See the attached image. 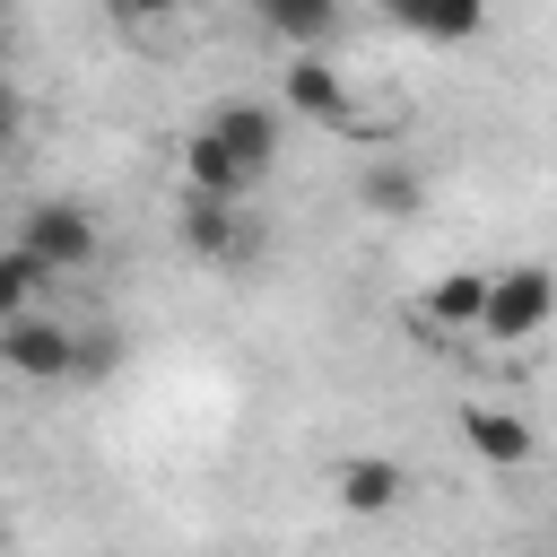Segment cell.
<instances>
[{"mask_svg": "<svg viewBox=\"0 0 557 557\" xmlns=\"http://www.w3.org/2000/svg\"><path fill=\"white\" fill-rule=\"evenodd\" d=\"M548 322H557V270H540V261L487 270V322H479V339L522 348V339H540Z\"/></svg>", "mask_w": 557, "mask_h": 557, "instance_id": "1", "label": "cell"}, {"mask_svg": "<svg viewBox=\"0 0 557 557\" xmlns=\"http://www.w3.org/2000/svg\"><path fill=\"white\" fill-rule=\"evenodd\" d=\"M191 139H200V148H209V157H218V165H226L244 191H252V183L278 165V113H270V104H218V113H209Z\"/></svg>", "mask_w": 557, "mask_h": 557, "instance_id": "2", "label": "cell"}, {"mask_svg": "<svg viewBox=\"0 0 557 557\" xmlns=\"http://www.w3.org/2000/svg\"><path fill=\"white\" fill-rule=\"evenodd\" d=\"M17 252H35L44 278H70V270L96 261V218H87L78 200H35L26 226H17Z\"/></svg>", "mask_w": 557, "mask_h": 557, "instance_id": "3", "label": "cell"}, {"mask_svg": "<svg viewBox=\"0 0 557 557\" xmlns=\"http://www.w3.org/2000/svg\"><path fill=\"white\" fill-rule=\"evenodd\" d=\"M78 331L70 322H44V313H26V322H9L0 331V366L9 374H26V383H61V374H78Z\"/></svg>", "mask_w": 557, "mask_h": 557, "instance_id": "4", "label": "cell"}, {"mask_svg": "<svg viewBox=\"0 0 557 557\" xmlns=\"http://www.w3.org/2000/svg\"><path fill=\"white\" fill-rule=\"evenodd\" d=\"M461 444H470L487 470H522V461L540 453V435H531L513 409H487V400H479V409H461Z\"/></svg>", "mask_w": 557, "mask_h": 557, "instance_id": "5", "label": "cell"}, {"mask_svg": "<svg viewBox=\"0 0 557 557\" xmlns=\"http://www.w3.org/2000/svg\"><path fill=\"white\" fill-rule=\"evenodd\" d=\"M287 104H296L305 122H322V131H357V96H348V78L322 70V61H296V70H287Z\"/></svg>", "mask_w": 557, "mask_h": 557, "instance_id": "6", "label": "cell"}, {"mask_svg": "<svg viewBox=\"0 0 557 557\" xmlns=\"http://www.w3.org/2000/svg\"><path fill=\"white\" fill-rule=\"evenodd\" d=\"M331 487H339L348 513H392L409 479H400V461H383V453H348V461L331 470Z\"/></svg>", "mask_w": 557, "mask_h": 557, "instance_id": "7", "label": "cell"}, {"mask_svg": "<svg viewBox=\"0 0 557 557\" xmlns=\"http://www.w3.org/2000/svg\"><path fill=\"white\" fill-rule=\"evenodd\" d=\"M183 252H200V261H235L244 252V218H235V200H183Z\"/></svg>", "mask_w": 557, "mask_h": 557, "instance_id": "8", "label": "cell"}, {"mask_svg": "<svg viewBox=\"0 0 557 557\" xmlns=\"http://www.w3.org/2000/svg\"><path fill=\"white\" fill-rule=\"evenodd\" d=\"M357 200H366L374 218H418V209H426V174H418V165H400V157H383V165H366Z\"/></svg>", "mask_w": 557, "mask_h": 557, "instance_id": "9", "label": "cell"}, {"mask_svg": "<svg viewBox=\"0 0 557 557\" xmlns=\"http://www.w3.org/2000/svg\"><path fill=\"white\" fill-rule=\"evenodd\" d=\"M426 322H444V331H479V322H487V270H444L435 296H426Z\"/></svg>", "mask_w": 557, "mask_h": 557, "instance_id": "10", "label": "cell"}, {"mask_svg": "<svg viewBox=\"0 0 557 557\" xmlns=\"http://www.w3.org/2000/svg\"><path fill=\"white\" fill-rule=\"evenodd\" d=\"M400 26L426 35V44H461V35L487 26V9H479V0H435V9H400Z\"/></svg>", "mask_w": 557, "mask_h": 557, "instance_id": "11", "label": "cell"}, {"mask_svg": "<svg viewBox=\"0 0 557 557\" xmlns=\"http://www.w3.org/2000/svg\"><path fill=\"white\" fill-rule=\"evenodd\" d=\"M261 26H270L278 44H322V35L339 26V9H322V0H270Z\"/></svg>", "mask_w": 557, "mask_h": 557, "instance_id": "12", "label": "cell"}, {"mask_svg": "<svg viewBox=\"0 0 557 557\" xmlns=\"http://www.w3.org/2000/svg\"><path fill=\"white\" fill-rule=\"evenodd\" d=\"M44 287H52V278L35 270V252H17V244H9V252H0V331H9V322H26V305H35Z\"/></svg>", "mask_w": 557, "mask_h": 557, "instance_id": "13", "label": "cell"}, {"mask_svg": "<svg viewBox=\"0 0 557 557\" xmlns=\"http://www.w3.org/2000/svg\"><path fill=\"white\" fill-rule=\"evenodd\" d=\"M17 131H26V96H17V87H9V78H0V148H9V139H17Z\"/></svg>", "mask_w": 557, "mask_h": 557, "instance_id": "14", "label": "cell"}, {"mask_svg": "<svg viewBox=\"0 0 557 557\" xmlns=\"http://www.w3.org/2000/svg\"><path fill=\"white\" fill-rule=\"evenodd\" d=\"M0 531H9V513H0Z\"/></svg>", "mask_w": 557, "mask_h": 557, "instance_id": "15", "label": "cell"}]
</instances>
